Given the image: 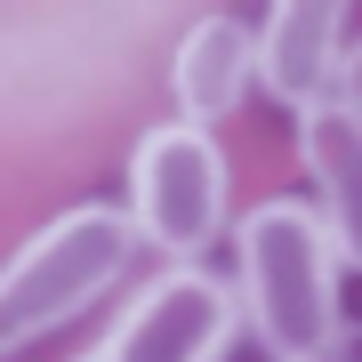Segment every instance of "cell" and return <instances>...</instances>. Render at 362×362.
<instances>
[{
  "mask_svg": "<svg viewBox=\"0 0 362 362\" xmlns=\"http://www.w3.org/2000/svg\"><path fill=\"white\" fill-rule=\"evenodd\" d=\"M346 65V0H274L258 25V81L290 113H306L314 97L338 89Z\"/></svg>",
  "mask_w": 362,
  "mask_h": 362,
  "instance_id": "5b68a950",
  "label": "cell"
},
{
  "mask_svg": "<svg viewBox=\"0 0 362 362\" xmlns=\"http://www.w3.org/2000/svg\"><path fill=\"white\" fill-rule=\"evenodd\" d=\"M298 161L314 177V209H322L338 258L362 274V113L346 97H314L298 113Z\"/></svg>",
  "mask_w": 362,
  "mask_h": 362,
  "instance_id": "8992f818",
  "label": "cell"
},
{
  "mask_svg": "<svg viewBox=\"0 0 362 362\" xmlns=\"http://www.w3.org/2000/svg\"><path fill=\"white\" fill-rule=\"evenodd\" d=\"M242 338V290L209 266H161L153 282L129 290L113 330L97 338L105 362H226Z\"/></svg>",
  "mask_w": 362,
  "mask_h": 362,
  "instance_id": "277c9868",
  "label": "cell"
},
{
  "mask_svg": "<svg viewBox=\"0 0 362 362\" xmlns=\"http://www.w3.org/2000/svg\"><path fill=\"white\" fill-rule=\"evenodd\" d=\"M81 362H105V354H97V346H89V354H81Z\"/></svg>",
  "mask_w": 362,
  "mask_h": 362,
  "instance_id": "30bf717a",
  "label": "cell"
},
{
  "mask_svg": "<svg viewBox=\"0 0 362 362\" xmlns=\"http://www.w3.org/2000/svg\"><path fill=\"white\" fill-rule=\"evenodd\" d=\"M137 258H145V233L129 218V202H121V209L113 202L65 209L57 226H40L33 242L0 266V338L25 346V338L73 322V314H89Z\"/></svg>",
  "mask_w": 362,
  "mask_h": 362,
  "instance_id": "7a4b0ae2",
  "label": "cell"
},
{
  "mask_svg": "<svg viewBox=\"0 0 362 362\" xmlns=\"http://www.w3.org/2000/svg\"><path fill=\"white\" fill-rule=\"evenodd\" d=\"M169 81H177L185 121H202V129H209V121H226L233 105L250 97V81H258V33H250L233 8H209L202 25H185Z\"/></svg>",
  "mask_w": 362,
  "mask_h": 362,
  "instance_id": "52a82bcc",
  "label": "cell"
},
{
  "mask_svg": "<svg viewBox=\"0 0 362 362\" xmlns=\"http://www.w3.org/2000/svg\"><path fill=\"white\" fill-rule=\"evenodd\" d=\"M330 97H346L354 113H362V40L346 49V65H338V89H330Z\"/></svg>",
  "mask_w": 362,
  "mask_h": 362,
  "instance_id": "ba28073f",
  "label": "cell"
},
{
  "mask_svg": "<svg viewBox=\"0 0 362 362\" xmlns=\"http://www.w3.org/2000/svg\"><path fill=\"white\" fill-rule=\"evenodd\" d=\"M330 362H362V330H346V338H338V354Z\"/></svg>",
  "mask_w": 362,
  "mask_h": 362,
  "instance_id": "9c48e42d",
  "label": "cell"
},
{
  "mask_svg": "<svg viewBox=\"0 0 362 362\" xmlns=\"http://www.w3.org/2000/svg\"><path fill=\"white\" fill-rule=\"evenodd\" d=\"M0 354H8V338H0Z\"/></svg>",
  "mask_w": 362,
  "mask_h": 362,
  "instance_id": "8fae6325",
  "label": "cell"
},
{
  "mask_svg": "<svg viewBox=\"0 0 362 362\" xmlns=\"http://www.w3.org/2000/svg\"><path fill=\"white\" fill-rule=\"evenodd\" d=\"M226 153L202 121H169V129H145L129 153V218L145 233V250H161L169 266H202V250L226 233Z\"/></svg>",
  "mask_w": 362,
  "mask_h": 362,
  "instance_id": "3957f363",
  "label": "cell"
},
{
  "mask_svg": "<svg viewBox=\"0 0 362 362\" xmlns=\"http://www.w3.org/2000/svg\"><path fill=\"white\" fill-rule=\"evenodd\" d=\"M233 290H242V322L274 362H330L346 338V258H338L330 226L314 202H258L233 226Z\"/></svg>",
  "mask_w": 362,
  "mask_h": 362,
  "instance_id": "6da1fadb",
  "label": "cell"
}]
</instances>
